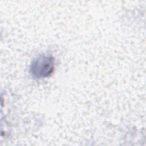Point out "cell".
<instances>
[{
  "label": "cell",
  "mask_w": 146,
  "mask_h": 146,
  "mask_svg": "<svg viewBox=\"0 0 146 146\" xmlns=\"http://www.w3.org/2000/svg\"><path fill=\"white\" fill-rule=\"evenodd\" d=\"M54 58L51 55L42 54L34 59L30 66V72L34 78H44L54 70Z\"/></svg>",
  "instance_id": "1"
}]
</instances>
